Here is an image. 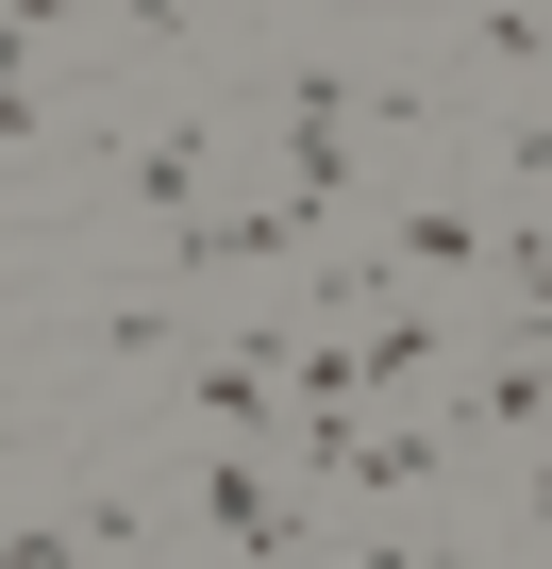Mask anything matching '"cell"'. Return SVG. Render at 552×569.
<instances>
[{
	"mask_svg": "<svg viewBox=\"0 0 552 569\" xmlns=\"http://www.w3.org/2000/svg\"><path fill=\"white\" fill-rule=\"evenodd\" d=\"M184 519H201V552H251V569L319 552V502H302V486H268V469H251V436H218V452L184 469Z\"/></svg>",
	"mask_w": 552,
	"mask_h": 569,
	"instance_id": "1",
	"label": "cell"
},
{
	"mask_svg": "<svg viewBox=\"0 0 552 569\" xmlns=\"http://www.w3.org/2000/svg\"><path fill=\"white\" fill-rule=\"evenodd\" d=\"M234 268H319V234L285 201H201V218H168V284H234Z\"/></svg>",
	"mask_w": 552,
	"mask_h": 569,
	"instance_id": "2",
	"label": "cell"
},
{
	"mask_svg": "<svg viewBox=\"0 0 552 569\" xmlns=\"http://www.w3.org/2000/svg\"><path fill=\"white\" fill-rule=\"evenodd\" d=\"M151 552V502L134 486H84L68 519H0V569H134Z\"/></svg>",
	"mask_w": 552,
	"mask_h": 569,
	"instance_id": "3",
	"label": "cell"
},
{
	"mask_svg": "<svg viewBox=\"0 0 552 569\" xmlns=\"http://www.w3.org/2000/svg\"><path fill=\"white\" fill-rule=\"evenodd\" d=\"M335 336H352V402H402V386H435V352H452L435 302H352Z\"/></svg>",
	"mask_w": 552,
	"mask_h": 569,
	"instance_id": "4",
	"label": "cell"
},
{
	"mask_svg": "<svg viewBox=\"0 0 552 569\" xmlns=\"http://www.w3.org/2000/svg\"><path fill=\"white\" fill-rule=\"evenodd\" d=\"M268 151H285V218H302V234H335V218L369 201V168H352V134H302V118H268Z\"/></svg>",
	"mask_w": 552,
	"mask_h": 569,
	"instance_id": "5",
	"label": "cell"
},
{
	"mask_svg": "<svg viewBox=\"0 0 552 569\" xmlns=\"http://www.w3.org/2000/svg\"><path fill=\"white\" fill-rule=\"evenodd\" d=\"M435 469H452V436H435V419H402V436H352V469H335V486L402 502V486H435Z\"/></svg>",
	"mask_w": 552,
	"mask_h": 569,
	"instance_id": "6",
	"label": "cell"
},
{
	"mask_svg": "<svg viewBox=\"0 0 552 569\" xmlns=\"http://www.w3.org/2000/svg\"><path fill=\"white\" fill-rule=\"evenodd\" d=\"M201 151H218L201 118H184V134H134V201H151V218H201Z\"/></svg>",
	"mask_w": 552,
	"mask_h": 569,
	"instance_id": "7",
	"label": "cell"
},
{
	"mask_svg": "<svg viewBox=\"0 0 552 569\" xmlns=\"http://www.w3.org/2000/svg\"><path fill=\"white\" fill-rule=\"evenodd\" d=\"M535 402H552V386H535V336H519V352H502V369H485V386H469L452 419H469V436H519V452H535Z\"/></svg>",
	"mask_w": 552,
	"mask_h": 569,
	"instance_id": "8",
	"label": "cell"
},
{
	"mask_svg": "<svg viewBox=\"0 0 552 569\" xmlns=\"http://www.w3.org/2000/svg\"><path fill=\"white\" fill-rule=\"evenodd\" d=\"M469 51H485V68L535 101V0H469Z\"/></svg>",
	"mask_w": 552,
	"mask_h": 569,
	"instance_id": "9",
	"label": "cell"
},
{
	"mask_svg": "<svg viewBox=\"0 0 552 569\" xmlns=\"http://www.w3.org/2000/svg\"><path fill=\"white\" fill-rule=\"evenodd\" d=\"M51 134V84H34V34H0V151Z\"/></svg>",
	"mask_w": 552,
	"mask_h": 569,
	"instance_id": "10",
	"label": "cell"
},
{
	"mask_svg": "<svg viewBox=\"0 0 552 569\" xmlns=\"http://www.w3.org/2000/svg\"><path fill=\"white\" fill-rule=\"evenodd\" d=\"M101 352H118V369H168V352H184V302H118Z\"/></svg>",
	"mask_w": 552,
	"mask_h": 569,
	"instance_id": "11",
	"label": "cell"
},
{
	"mask_svg": "<svg viewBox=\"0 0 552 569\" xmlns=\"http://www.w3.org/2000/svg\"><path fill=\"white\" fill-rule=\"evenodd\" d=\"M51 18H68V0H0V34H51Z\"/></svg>",
	"mask_w": 552,
	"mask_h": 569,
	"instance_id": "12",
	"label": "cell"
},
{
	"mask_svg": "<svg viewBox=\"0 0 552 569\" xmlns=\"http://www.w3.org/2000/svg\"><path fill=\"white\" fill-rule=\"evenodd\" d=\"M402 569H502V552H402Z\"/></svg>",
	"mask_w": 552,
	"mask_h": 569,
	"instance_id": "13",
	"label": "cell"
},
{
	"mask_svg": "<svg viewBox=\"0 0 552 569\" xmlns=\"http://www.w3.org/2000/svg\"><path fill=\"white\" fill-rule=\"evenodd\" d=\"M201 569H251V552H201Z\"/></svg>",
	"mask_w": 552,
	"mask_h": 569,
	"instance_id": "14",
	"label": "cell"
},
{
	"mask_svg": "<svg viewBox=\"0 0 552 569\" xmlns=\"http://www.w3.org/2000/svg\"><path fill=\"white\" fill-rule=\"evenodd\" d=\"M0 436H18V419H0Z\"/></svg>",
	"mask_w": 552,
	"mask_h": 569,
	"instance_id": "15",
	"label": "cell"
}]
</instances>
